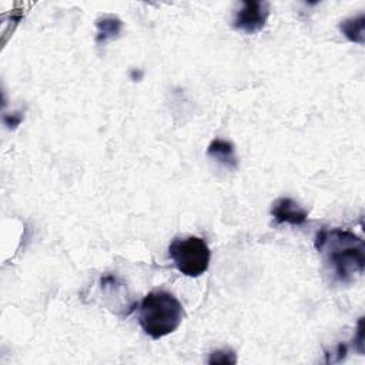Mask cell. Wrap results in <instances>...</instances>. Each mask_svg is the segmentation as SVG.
<instances>
[{
	"instance_id": "1",
	"label": "cell",
	"mask_w": 365,
	"mask_h": 365,
	"mask_svg": "<svg viewBox=\"0 0 365 365\" xmlns=\"http://www.w3.org/2000/svg\"><path fill=\"white\" fill-rule=\"evenodd\" d=\"M315 248L328 274L339 284H351L365 269V244L352 231L322 228L315 237Z\"/></svg>"
},
{
	"instance_id": "2",
	"label": "cell",
	"mask_w": 365,
	"mask_h": 365,
	"mask_svg": "<svg viewBox=\"0 0 365 365\" xmlns=\"http://www.w3.org/2000/svg\"><path fill=\"white\" fill-rule=\"evenodd\" d=\"M184 317L181 302L168 291L148 292L138 309V322L143 331L153 339H160L174 332Z\"/></svg>"
},
{
	"instance_id": "3",
	"label": "cell",
	"mask_w": 365,
	"mask_h": 365,
	"mask_svg": "<svg viewBox=\"0 0 365 365\" xmlns=\"http://www.w3.org/2000/svg\"><path fill=\"white\" fill-rule=\"evenodd\" d=\"M168 255L175 268L191 278L202 275L208 269L211 258L207 242L195 235L174 238L168 245Z\"/></svg>"
},
{
	"instance_id": "4",
	"label": "cell",
	"mask_w": 365,
	"mask_h": 365,
	"mask_svg": "<svg viewBox=\"0 0 365 365\" xmlns=\"http://www.w3.org/2000/svg\"><path fill=\"white\" fill-rule=\"evenodd\" d=\"M269 16V3L258 0H247L235 11L232 26L235 30L254 34L264 29Z\"/></svg>"
},
{
	"instance_id": "5",
	"label": "cell",
	"mask_w": 365,
	"mask_h": 365,
	"mask_svg": "<svg viewBox=\"0 0 365 365\" xmlns=\"http://www.w3.org/2000/svg\"><path fill=\"white\" fill-rule=\"evenodd\" d=\"M271 215L278 224L301 225L308 218V211L289 197H281L272 202Z\"/></svg>"
},
{
	"instance_id": "6",
	"label": "cell",
	"mask_w": 365,
	"mask_h": 365,
	"mask_svg": "<svg viewBox=\"0 0 365 365\" xmlns=\"http://www.w3.org/2000/svg\"><path fill=\"white\" fill-rule=\"evenodd\" d=\"M207 155L231 170L237 168V165H238L235 148H234L232 143L227 141V140L214 138L207 148Z\"/></svg>"
},
{
	"instance_id": "7",
	"label": "cell",
	"mask_w": 365,
	"mask_h": 365,
	"mask_svg": "<svg viewBox=\"0 0 365 365\" xmlns=\"http://www.w3.org/2000/svg\"><path fill=\"white\" fill-rule=\"evenodd\" d=\"M96 26H97L96 43L106 44L107 41L118 37V34L121 33V29H123V21L117 16L106 14L96 20Z\"/></svg>"
},
{
	"instance_id": "8",
	"label": "cell",
	"mask_w": 365,
	"mask_h": 365,
	"mask_svg": "<svg viewBox=\"0 0 365 365\" xmlns=\"http://www.w3.org/2000/svg\"><path fill=\"white\" fill-rule=\"evenodd\" d=\"M364 27H365V14L361 13L355 17L345 19L339 23V30L342 34L352 43L364 44L365 37H364Z\"/></svg>"
},
{
	"instance_id": "9",
	"label": "cell",
	"mask_w": 365,
	"mask_h": 365,
	"mask_svg": "<svg viewBox=\"0 0 365 365\" xmlns=\"http://www.w3.org/2000/svg\"><path fill=\"white\" fill-rule=\"evenodd\" d=\"M237 358H235V352L232 349H218L211 352L208 364H235Z\"/></svg>"
},
{
	"instance_id": "10",
	"label": "cell",
	"mask_w": 365,
	"mask_h": 365,
	"mask_svg": "<svg viewBox=\"0 0 365 365\" xmlns=\"http://www.w3.org/2000/svg\"><path fill=\"white\" fill-rule=\"evenodd\" d=\"M21 120H23V117H21V114H19V113H13L11 115H4V124L6 125H9V127H17L20 123H21Z\"/></svg>"
}]
</instances>
